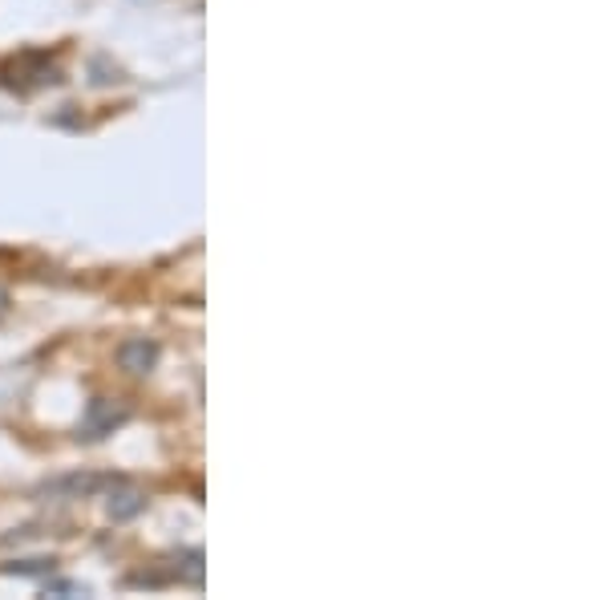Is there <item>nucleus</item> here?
<instances>
[{"instance_id":"1","label":"nucleus","mask_w":607,"mask_h":600,"mask_svg":"<svg viewBox=\"0 0 607 600\" xmlns=\"http://www.w3.org/2000/svg\"><path fill=\"white\" fill-rule=\"evenodd\" d=\"M126 414H130L126 406H114V401H106V398L90 401V410L81 418V434H86V438H106L114 426L126 422Z\"/></svg>"},{"instance_id":"2","label":"nucleus","mask_w":607,"mask_h":600,"mask_svg":"<svg viewBox=\"0 0 607 600\" xmlns=\"http://www.w3.org/2000/svg\"><path fill=\"white\" fill-rule=\"evenodd\" d=\"M118 361L126 366L130 373H151L154 370V361H158V345H151L146 337H138V341H126L118 349Z\"/></svg>"},{"instance_id":"3","label":"nucleus","mask_w":607,"mask_h":600,"mask_svg":"<svg viewBox=\"0 0 607 600\" xmlns=\"http://www.w3.org/2000/svg\"><path fill=\"white\" fill-rule=\"evenodd\" d=\"M4 312H9V296L0 293V317H4Z\"/></svg>"}]
</instances>
